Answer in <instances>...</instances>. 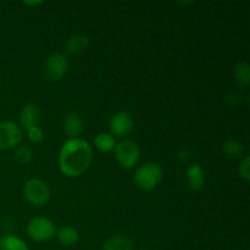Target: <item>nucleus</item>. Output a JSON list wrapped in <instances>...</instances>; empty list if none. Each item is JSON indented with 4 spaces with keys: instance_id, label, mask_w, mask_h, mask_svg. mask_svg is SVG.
I'll return each instance as SVG.
<instances>
[{
    "instance_id": "obj_1",
    "label": "nucleus",
    "mask_w": 250,
    "mask_h": 250,
    "mask_svg": "<svg viewBox=\"0 0 250 250\" xmlns=\"http://www.w3.org/2000/svg\"><path fill=\"white\" fill-rule=\"evenodd\" d=\"M93 161V149L82 138H68L61 146L59 167L67 177H78L89 168Z\"/></svg>"
},
{
    "instance_id": "obj_2",
    "label": "nucleus",
    "mask_w": 250,
    "mask_h": 250,
    "mask_svg": "<svg viewBox=\"0 0 250 250\" xmlns=\"http://www.w3.org/2000/svg\"><path fill=\"white\" fill-rule=\"evenodd\" d=\"M161 180H163V168L158 163L149 161L138 166L134 171V185L141 190H146V192L153 190Z\"/></svg>"
},
{
    "instance_id": "obj_3",
    "label": "nucleus",
    "mask_w": 250,
    "mask_h": 250,
    "mask_svg": "<svg viewBox=\"0 0 250 250\" xmlns=\"http://www.w3.org/2000/svg\"><path fill=\"white\" fill-rule=\"evenodd\" d=\"M115 158L120 166L124 168H132L141 159V148L132 139H124L115 146Z\"/></svg>"
},
{
    "instance_id": "obj_4",
    "label": "nucleus",
    "mask_w": 250,
    "mask_h": 250,
    "mask_svg": "<svg viewBox=\"0 0 250 250\" xmlns=\"http://www.w3.org/2000/svg\"><path fill=\"white\" fill-rule=\"evenodd\" d=\"M27 233L34 242H46L56 233L55 224L45 216H36L27 225Z\"/></svg>"
},
{
    "instance_id": "obj_5",
    "label": "nucleus",
    "mask_w": 250,
    "mask_h": 250,
    "mask_svg": "<svg viewBox=\"0 0 250 250\" xmlns=\"http://www.w3.org/2000/svg\"><path fill=\"white\" fill-rule=\"evenodd\" d=\"M68 70V60L62 53H51L46 58L43 66V73L45 80L50 82H58L63 76L66 75Z\"/></svg>"
},
{
    "instance_id": "obj_6",
    "label": "nucleus",
    "mask_w": 250,
    "mask_h": 250,
    "mask_svg": "<svg viewBox=\"0 0 250 250\" xmlns=\"http://www.w3.org/2000/svg\"><path fill=\"white\" fill-rule=\"evenodd\" d=\"M23 195L31 204L43 207L49 202L50 190L48 185L39 178H31L23 186Z\"/></svg>"
},
{
    "instance_id": "obj_7",
    "label": "nucleus",
    "mask_w": 250,
    "mask_h": 250,
    "mask_svg": "<svg viewBox=\"0 0 250 250\" xmlns=\"http://www.w3.org/2000/svg\"><path fill=\"white\" fill-rule=\"evenodd\" d=\"M22 139V128L14 121L0 122V150L16 148Z\"/></svg>"
},
{
    "instance_id": "obj_8",
    "label": "nucleus",
    "mask_w": 250,
    "mask_h": 250,
    "mask_svg": "<svg viewBox=\"0 0 250 250\" xmlns=\"http://www.w3.org/2000/svg\"><path fill=\"white\" fill-rule=\"evenodd\" d=\"M134 127V121L132 115L128 111H117L110 117L109 121V129L110 134H112L114 137H127L132 131H133Z\"/></svg>"
},
{
    "instance_id": "obj_9",
    "label": "nucleus",
    "mask_w": 250,
    "mask_h": 250,
    "mask_svg": "<svg viewBox=\"0 0 250 250\" xmlns=\"http://www.w3.org/2000/svg\"><path fill=\"white\" fill-rule=\"evenodd\" d=\"M39 121H41V109L38 105L28 103L22 107L20 111V127L21 128L27 131L31 127L38 126Z\"/></svg>"
},
{
    "instance_id": "obj_10",
    "label": "nucleus",
    "mask_w": 250,
    "mask_h": 250,
    "mask_svg": "<svg viewBox=\"0 0 250 250\" xmlns=\"http://www.w3.org/2000/svg\"><path fill=\"white\" fill-rule=\"evenodd\" d=\"M84 128V122L78 112L72 111L63 120V132L70 138H80Z\"/></svg>"
},
{
    "instance_id": "obj_11",
    "label": "nucleus",
    "mask_w": 250,
    "mask_h": 250,
    "mask_svg": "<svg viewBox=\"0 0 250 250\" xmlns=\"http://www.w3.org/2000/svg\"><path fill=\"white\" fill-rule=\"evenodd\" d=\"M186 178L190 189L200 190L205 182L204 168L199 164H190L186 170Z\"/></svg>"
},
{
    "instance_id": "obj_12",
    "label": "nucleus",
    "mask_w": 250,
    "mask_h": 250,
    "mask_svg": "<svg viewBox=\"0 0 250 250\" xmlns=\"http://www.w3.org/2000/svg\"><path fill=\"white\" fill-rule=\"evenodd\" d=\"M88 45H89V38L85 34L78 33L68 37L65 43V49L70 55H80L87 50Z\"/></svg>"
},
{
    "instance_id": "obj_13",
    "label": "nucleus",
    "mask_w": 250,
    "mask_h": 250,
    "mask_svg": "<svg viewBox=\"0 0 250 250\" xmlns=\"http://www.w3.org/2000/svg\"><path fill=\"white\" fill-rule=\"evenodd\" d=\"M55 236L58 241L65 247L75 246L80 239V233L72 226H61L60 229H56Z\"/></svg>"
},
{
    "instance_id": "obj_14",
    "label": "nucleus",
    "mask_w": 250,
    "mask_h": 250,
    "mask_svg": "<svg viewBox=\"0 0 250 250\" xmlns=\"http://www.w3.org/2000/svg\"><path fill=\"white\" fill-rule=\"evenodd\" d=\"M103 250H133V242L128 237L116 234L106 239Z\"/></svg>"
},
{
    "instance_id": "obj_15",
    "label": "nucleus",
    "mask_w": 250,
    "mask_h": 250,
    "mask_svg": "<svg viewBox=\"0 0 250 250\" xmlns=\"http://www.w3.org/2000/svg\"><path fill=\"white\" fill-rule=\"evenodd\" d=\"M233 77L239 87L247 88L250 84V66L247 61H239L233 68Z\"/></svg>"
},
{
    "instance_id": "obj_16",
    "label": "nucleus",
    "mask_w": 250,
    "mask_h": 250,
    "mask_svg": "<svg viewBox=\"0 0 250 250\" xmlns=\"http://www.w3.org/2000/svg\"><path fill=\"white\" fill-rule=\"evenodd\" d=\"M94 146L102 153H110L115 149L116 142H115V137L112 134L107 133V132H102V133H98L94 138Z\"/></svg>"
},
{
    "instance_id": "obj_17",
    "label": "nucleus",
    "mask_w": 250,
    "mask_h": 250,
    "mask_svg": "<svg viewBox=\"0 0 250 250\" xmlns=\"http://www.w3.org/2000/svg\"><path fill=\"white\" fill-rule=\"evenodd\" d=\"M0 250H29L27 244L20 237L5 234L0 237Z\"/></svg>"
},
{
    "instance_id": "obj_18",
    "label": "nucleus",
    "mask_w": 250,
    "mask_h": 250,
    "mask_svg": "<svg viewBox=\"0 0 250 250\" xmlns=\"http://www.w3.org/2000/svg\"><path fill=\"white\" fill-rule=\"evenodd\" d=\"M222 151L225 155L229 159H237L243 155L244 146L241 142H238L234 138H229L222 144Z\"/></svg>"
},
{
    "instance_id": "obj_19",
    "label": "nucleus",
    "mask_w": 250,
    "mask_h": 250,
    "mask_svg": "<svg viewBox=\"0 0 250 250\" xmlns=\"http://www.w3.org/2000/svg\"><path fill=\"white\" fill-rule=\"evenodd\" d=\"M15 159L21 164H29L33 159V150L28 146H17L14 151Z\"/></svg>"
},
{
    "instance_id": "obj_20",
    "label": "nucleus",
    "mask_w": 250,
    "mask_h": 250,
    "mask_svg": "<svg viewBox=\"0 0 250 250\" xmlns=\"http://www.w3.org/2000/svg\"><path fill=\"white\" fill-rule=\"evenodd\" d=\"M27 134H28V139L32 142V143H41L44 139V131L42 127L34 126L31 127L29 129H27Z\"/></svg>"
},
{
    "instance_id": "obj_21",
    "label": "nucleus",
    "mask_w": 250,
    "mask_h": 250,
    "mask_svg": "<svg viewBox=\"0 0 250 250\" xmlns=\"http://www.w3.org/2000/svg\"><path fill=\"white\" fill-rule=\"evenodd\" d=\"M238 172L241 178H243L246 182H249L250 181V158L249 156H244L242 159L241 164H239Z\"/></svg>"
},
{
    "instance_id": "obj_22",
    "label": "nucleus",
    "mask_w": 250,
    "mask_h": 250,
    "mask_svg": "<svg viewBox=\"0 0 250 250\" xmlns=\"http://www.w3.org/2000/svg\"><path fill=\"white\" fill-rule=\"evenodd\" d=\"M177 156H178V160L182 161V163H186V161L189 159V151H188V149L182 148L180 149V151H178Z\"/></svg>"
},
{
    "instance_id": "obj_23",
    "label": "nucleus",
    "mask_w": 250,
    "mask_h": 250,
    "mask_svg": "<svg viewBox=\"0 0 250 250\" xmlns=\"http://www.w3.org/2000/svg\"><path fill=\"white\" fill-rule=\"evenodd\" d=\"M43 1H41V0H38V1H23L24 5H39L42 4Z\"/></svg>"
},
{
    "instance_id": "obj_24",
    "label": "nucleus",
    "mask_w": 250,
    "mask_h": 250,
    "mask_svg": "<svg viewBox=\"0 0 250 250\" xmlns=\"http://www.w3.org/2000/svg\"><path fill=\"white\" fill-rule=\"evenodd\" d=\"M138 250H148V249H144V248H142V249H138Z\"/></svg>"
}]
</instances>
